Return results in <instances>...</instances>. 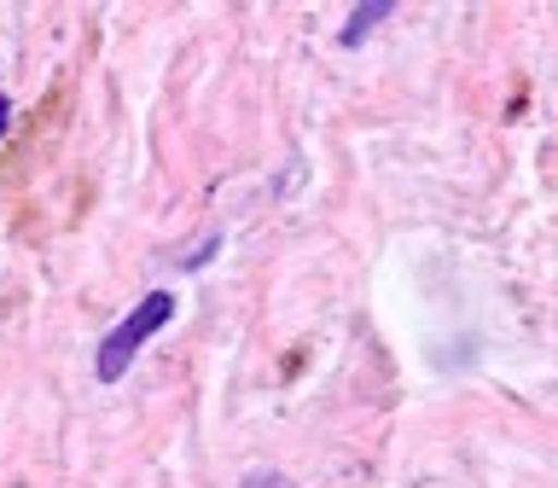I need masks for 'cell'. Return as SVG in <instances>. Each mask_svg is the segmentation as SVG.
<instances>
[{
    "instance_id": "3",
    "label": "cell",
    "mask_w": 558,
    "mask_h": 488,
    "mask_svg": "<svg viewBox=\"0 0 558 488\" xmlns=\"http://www.w3.org/2000/svg\"><path fill=\"white\" fill-rule=\"evenodd\" d=\"M239 488H296L291 477H279V471H256V477H244Z\"/></svg>"
},
{
    "instance_id": "1",
    "label": "cell",
    "mask_w": 558,
    "mask_h": 488,
    "mask_svg": "<svg viewBox=\"0 0 558 488\" xmlns=\"http://www.w3.org/2000/svg\"><path fill=\"white\" fill-rule=\"evenodd\" d=\"M169 320H174V296L169 291L140 296V308H129L111 331H105V343H99V383H117L134 366L140 349H146V338H151V331H163Z\"/></svg>"
},
{
    "instance_id": "2",
    "label": "cell",
    "mask_w": 558,
    "mask_h": 488,
    "mask_svg": "<svg viewBox=\"0 0 558 488\" xmlns=\"http://www.w3.org/2000/svg\"><path fill=\"white\" fill-rule=\"evenodd\" d=\"M390 12H396L390 0H366V7H355V12H349V24H343V47H361V41H366V29L384 24Z\"/></svg>"
},
{
    "instance_id": "4",
    "label": "cell",
    "mask_w": 558,
    "mask_h": 488,
    "mask_svg": "<svg viewBox=\"0 0 558 488\" xmlns=\"http://www.w3.org/2000/svg\"><path fill=\"white\" fill-rule=\"evenodd\" d=\"M7 117H12V105H7V94H0V134H7Z\"/></svg>"
}]
</instances>
